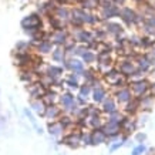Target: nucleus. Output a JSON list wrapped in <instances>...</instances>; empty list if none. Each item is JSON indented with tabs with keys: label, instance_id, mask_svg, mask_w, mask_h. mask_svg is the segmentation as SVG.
<instances>
[{
	"label": "nucleus",
	"instance_id": "nucleus-39",
	"mask_svg": "<svg viewBox=\"0 0 155 155\" xmlns=\"http://www.w3.org/2000/svg\"><path fill=\"white\" fill-rule=\"evenodd\" d=\"M134 2H137V3H142L144 0H134Z\"/></svg>",
	"mask_w": 155,
	"mask_h": 155
},
{
	"label": "nucleus",
	"instance_id": "nucleus-42",
	"mask_svg": "<svg viewBox=\"0 0 155 155\" xmlns=\"http://www.w3.org/2000/svg\"><path fill=\"white\" fill-rule=\"evenodd\" d=\"M152 6H154V12H155V2H154V5H152Z\"/></svg>",
	"mask_w": 155,
	"mask_h": 155
},
{
	"label": "nucleus",
	"instance_id": "nucleus-22",
	"mask_svg": "<svg viewBox=\"0 0 155 155\" xmlns=\"http://www.w3.org/2000/svg\"><path fill=\"white\" fill-rule=\"evenodd\" d=\"M64 73V68L60 66H54V64H51V66H47V68H46V73L44 74L50 75V77H53V78H56V80H60L61 74Z\"/></svg>",
	"mask_w": 155,
	"mask_h": 155
},
{
	"label": "nucleus",
	"instance_id": "nucleus-15",
	"mask_svg": "<svg viewBox=\"0 0 155 155\" xmlns=\"http://www.w3.org/2000/svg\"><path fill=\"white\" fill-rule=\"evenodd\" d=\"M53 14H54L56 17H58L60 20L68 23V20H70V17H71V9H68V7L64 5H58Z\"/></svg>",
	"mask_w": 155,
	"mask_h": 155
},
{
	"label": "nucleus",
	"instance_id": "nucleus-37",
	"mask_svg": "<svg viewBox=\"0 0 155 155\" xmlns=\"http://www.w3.org/2000/svg\"><path fill=\"white\" fill-rule=\"evenodd\" d=\"M145 141H147V134L145 132H137L135 142H138V144H144Z\"/></svg>",
	"mask_w": 155,
	"mask_h": 155
},
{
	"label": "nucleus",
	"instance_id": "nucleus-38",
	"mask_svg": "<svg viewBox=\"0 0 155 155\" xmlns=\"http://www.w3.org/2000/svg\"><path fill=\"white\" fill-rule=\"evenodd\" d=\"M151 53L155 56V40H154V43H152V47H151Z\"/></svg>",
	"mask_w": 155,
	"mask_h": 155
},
{
	"label": "nucleus",
	"instance_id": "nucleus-24",
	"mask_svg": "<svg viewBox=\"0 0 155 155\" xmlns=\"http://www.w3.org/2000/svg\"><path fill=\"white\" fill-rule=\"evenodd\" d=\"M81 20H83V23L87 24V26H95V24L100 21L98 17H97L94 13L88 12V10H84V13H83V17H81Z\"/></svg>",
	"mask_w": 155,
	"mask_h": 155
},
{
	"label": "nucleus",
	"instance_id": "nucleus-4",
	"mask_svg": "<svg viewBox=\"0 0 155 155\" xmlns=\"http://www.w3.org/2000/svg\"><path fill=\"white\" fill-rule=\"evenodd\" d=\"M118 70L121 71L122 75H125V77H130V78H131L132 75L135 74V71L138 70V68H137L135 61H132L130 57H125L124 60H121L120 66H118Z\"/></svg>",
	"mask_w": 155,
	"mask_h": 155
},
{
	"label": "nucleus",
	"instance_id": "nucleus-13",
	"mask_svg": "<svg viewBox=\"0 0 155 155\" xmlns=\"http://www.w3.org/2000/svg\"><path fill=\"white\" fill-rule=\"evenodd\" d=\"M36 51L38 53V54H51L53 48H54V44H53L50 40H40V41L36 43Z\"/></svg>",
	"mask_w": 155,
	"mask_h": 155
},
{
	"label": "nucleus",
	"instance_id": "nucleus-25",
	"mask_svg": "<svg viewBox=\"0 0 155 155\" xmlns=\"http://www.w3.org/2000/svg\"><path fill=\"white\" fill-rule=\"evenodd\" d=\"M154 100H155V94L152 93H148L147 95L141 97L140 98V105H141V110H150L152 107V104H154Z\"/></svg>",
	"mask_w": 155,
	"mask_h": 155
},
{
	"label": "nucleus",
	"instance_id": "nucleus-34",
	"mask_svg": "<svg viewBox=\"0 0 155 155\" xmlns=\"http://www.w3.org/2000/svg\"><path fill=\"white\" fill-rule=\"evenodd\" d=\"M81 142H83V145H93L91 132H81Z\"/></svg>",
	"mask_w": 155,
	"mask_h": 155
},
{
	"label": "nucleus",
	"instance_id": "nucleus-19",
	"mask_svg": "<svg viewBox=\"0 0 155 155\" xmlns=\"http://www.w3.org/2000/svg\"><path fill=\"white\" fill-rule=\"evenodd\" d=\"M91 135H93V145H100V144H107V140L108 137L107 134L103 131V128H97L94 131L91 132Z\"/></svg>",
	"mask_w": 155,
	"mask_h": 155
},
{
	"label": "nucleus",
	"instance_id": "nucleus-23",
	"mask_svg": "<svg viewBox=\"0 0 155 155\" xmlns=\"http://www.w3.org/2000/svg\"><path fill=\"white\" fill-rule=\"evenodd\" d=\"M70 66H71V73H75V74H83L84 68V61L80 60V58H71L70 57Z\"/></svg>",
	"mask_w": 155,
	"mask_h": 155
},
{
	"label": "nucleus",
	"instance_id": "nucleus-32",
	"mask_svg": "<svg viewBox=\"0 0 155 155\" xmlns=\"http://www.w3.org/2000/svg\"><path fill=\"white\" fill-rule=\"evenodd\" d=\"M124 118H125V115H124V114L120 113V111H115V113H113V114H110V115H108L107 121L115 122V124H120V125H121V122L124 121Z\"/></svg>",
	"mask_w": 155,
	"mask_h": 155
},
{
	"label": "nucleus",
	"instance_id": "nucleus-7",
	"mask_svg": "<svg viewBox=\"0 0 155 155\" xmlns=\"http://www.w3.org/2000/svg\"><path fill=\"white\" fill-rule=\"evenodd\" d=\"M61 114H63V108H60L56 104H50V105L46 107V111H44L43 117L48 120V121H56V120H58L61 117Z\"/></svg>",
	"mask_w": 155,
	"mask_h": 155
},
{
	"label": "nucleus",
	"instance_id": "nucleus-29",
	"mask_svg": "<svg viewBox=\"0 0 155 155\" xmlns=\"http://www.w3.org/2000/svg\"><path fill=\"white\" fill-rule=\"evenodd\" d=\"M81 60L84 61L85 64H94L97 61V54H95L91 48H87L83 54H81Z\"/></svg>",
	"mask_w": 155,
	"mask_h": 155
},
{
	"label": "nucleus",
	"instance_id": "nucleus-1",
	"mask_svg": "<svg viewBox=\"0 0 155 155\" xmlns=\"http://www.w3.org/2000/svg\"><path fill=\"white\" fill-rule=\"evenodd\" d=\"M130 88H131L134 97H137V98H141V97L147 95L151 91V88H152V84H151L148 80H145V78H141V80L131 81Z\"/></svg>",
	"mask_w": 155,
	"mask_h": 155
},
{
	"label": "nucleus",
	"instance_id": "nucleus-36",
	"mask_svg": "<svg viewBox=\"0 0 155 155\" xmlns=\"http://www.w3.org/2000/svg\"><path fill=\"white\" fill-rule=\"evenodd\" d=\"M152 43H154V40H151L150 36H144V37H141V46L140 47L141 48H151L152 47Z\"/></svg>",
	"mask_w": 155,
	"mask_h": 155
},
{
	"label": "nucleus",
	"instance_id": "nucleus-3",
	"mask_svg": "<svg viewBox=\"0 0 155 155\" xmlns=\"http://www.w3.org/2000/svg\"><path fill=\"white\" fill-rule=\"evenodd\" d=\"M70 38L71 36L67 30H54L53 33H50V41L54 44V47H63Z\"/></svg>",
	"mask_w": 155,
	"mask_h": 155
},
{
	"label": "nucleus",
	"instance_id": "nucleus-5",
	"mask_svg": "<svg viewBox=\"0 0 155 155\" xmlns=\"http://www.w3.org/2000/svg\"><path fill=\"white\" fill-rule=\"evenodd\" d=\"M114 98L117 100V103L125 105V104L130 103V101L134 98V94H132L131 88H130L128 85H124L121 88H117L115 94H114Z\"/></svg>",
	"mask_w": 155,
	"mask_h": 155
},
{
	"label": "nucleus",
	"instance_id": "nucleus-18",
	"mask_svg": "<svg viewBox=\"0 0 155 155\" xmlns=\"http://www.w3.org/2000/svg\"><path fill=\"white\" fill-rule=\"evenodd\" d=\"M30 107L33 110V113H36L38 117H43L47 105H46V103H44L41 98H37V100H31V101H30Z\"/></svg>",
	"mask_w": 155,
	"mask_h": 155
},
{
	"label": "nucleus",
	"instance_id": "nucleus-28",
	"mask_svg": "<svg viewBox=\"0 0 155 155\" xmlns=\"http://www.w3.org/2000/svg\"><path fill=\"white\" fill-rule=\"evenodd\" d=\"M88 125L93 130H97V128H103L104 122H103V118H101V115L100 114H97V115H88Z\"/></svg>",
	"mask_w": 155,
	"mask_h": 155
},
{
	"label": "nucleus",
	"instance_id": "nucleus-10",
	"mask_svg": "<svg viewBox=\"0 0 155 155\" xmlns=\"http://www.w3.org/2000/svg\"><path fill=\"white\" fill-rule=\"evenodd\" d=\"M104 28L107 30L108 34L111 36H120V34H124V26L120 24L118 21H113V20H107V23L104 26Z\"/></svg>",
	"mask_w": 155,
	"mask_h": 155
},
{
	"label": "nucleus",
	"instance_id": "nucleus-9",
	"mask_svg": "<svg viewBox=\"0 0 155 155\" xmlns=\"http://www.w3.org/2000/svg\"><path fill=\"white\" fill-rule=\"evenodd\" d=\"M108 97V93L107 90H105V87L104 85H97V87H94L93 88V93H91V98H93V101H94L95 104H103L104 101H105V98Z\"/></svg>",
	"mask_w": 155,
	"mask_h": 155
},
{
	"label": "nucleus",
	"instance_id": "nucleus-30",
	"mask_svg": "<svg viewBox=\"0 0 155 155\" xmlns=\"http://www.w3.org/2000/svg\"><path fill=\"white\" fill-rule=\"evenodd\" d=\"M91 93H93V87L90 84H87V83H84V84H81L80 87H78V94H80L81 97H84V98L91 97Z\"/></svg>",
	"mask_w": 155,
	"mask_h": 155
},
{
	"label": "nucleus",
	"instance_id": "nucleus-14",
	"mask_svg": "<svg viewBox=\"0 0 155 155\" xmlns=\"http://www.w3.org/2000/svg\"><path fill=\"white\" fill-rule=\"evenodd\" d=\"M75 101H77V100H75V95L73 94V93H70V91L63 93V94L60 95V98H58V103H60L61 108H63V113H64L70 105H73Z\"/></svg>",
	"mask_w": 155,
	"mask_h": 155
},
{
	"label": "nucleus",
	"instance_id": "nucleus-21",
	"mask_svg": "<svg viewBox=\"0 0 155 155\" xmlns=\"http://www.w3.org/2000/svg\"><path fill=\"white\" fill-rule=\"evenodd\" d=\"M67 51L64 50V47H54L51 51V60L54 63H63L67 58Z\"/></svg>",
	"mask_w": 155,
	"mask_h": 155
},
{
	"label": "nucleus",
	"instance_id": "nucleus-11",
	"mask_svg": "<svg viewBox=\"0 0 155 155\" xmlns=\"http://www.w3.org/2000/svg\"><path fill=\"white\" fill-rule=\"evenodd\" d=\"M117 104H118L117 100L108 95L107 98H105V101L101 104V111H103L104 114L110 115V114H113V113H115V111H118V105H117Z\"/></svg>",
	"mask_w": 155,
	"mask_h": 155
},
{
	"label": "nucleus",
	"instance_id": "nucleus-16",
	"mask_svg": "<svg viewBox=\"0 0 155 155\" xmlns=\"http://www.w3.org/2000/svg\"><path fill=\"white\" fill-rule=\"evenodd\" d=\"M135 64H137V68L138 70L144 71V73H147V71L151 70V67H152V63H151L150 57L147 56H137L135 58Z\"/></svg>",
	"mask_w": 155,
	"mask_h": 155
},
{
	"label": "nucleus",
	"instance_id": "nucleus-20",
	"mask_svg": "<svg viewBox=\"0 0 155 155\" xmlns=\"http://www.w3.org/2000/svg\"><path fill=\"white\" fill-rule=\"evenodd\" d=\"M80 74H75V73H71V74L67 75L66 81H64V84L68 87V88L71 90H78V87H80Z\"/></svg>",
	"mask_w": 155,
	"mask_h": 155
},
{
	"label": "nucleus",
	"instance_id": "nucleus-31",
	"mask_svg": "<svg viewBox=\"0 0 155 155\" xmlns=\"http://www.w3.org/2000/svg\"><path fill=\"white\" fill-rule=\"evenodd\" d=\"M24 115L28 118V121L31 122V125H33L34 128H36V131L38 132V134H43V128L41 127H38L37 125V121H36V118L33 117V114H31V111L28 110V108H24Z\"/></svg>",
	"mask_w": 155,
	"mask_h": 155
},
{
	"label": "nucleus",
	"instance_id": "nucleus-2",
	"mask_svg": "<svg viewBox=\"0 0 155 155\" xmlns=\"http://www.w3.org/2000/svg\"><path fill=\"white\" fill-rule=\"evenodd\" d=\"M71 38L75 43H78V44H88L90 41L94 40V33L90 31V30H85L83 27L74 28L73 33H71Z\"/></svg>",
	"mask_w": 155,
	"mask_h": 155
},
{
	"label": "nucleus",
	"instance_id": "nucleus-12",
	"mask_svg": "<svg viewBox=\"0 0 155 155\" xmlns=\"http://www.w3.org/2000/svg\"><path fill=\"white\" fill-rule=\"evenodd\" d=\"M63 144H66L68 145L70 148L75 150V148H78L80 145H83V142H81V134H68L63 138Z\"/></svg>",
	"mask_w": 155,
	"mask_h": 155
},
{
	"label": "nucleus",
	"instance_id": "nucleus-33",
	"mask_svg": "<svg viewBox=\"0 0 155 155\" xmlns=\"http://www.w3.org/2000/svg\"><path fill=\"white\" fill-rule=\"evenodd\" d=\"M148 152V148H147L145 144H138L137 147H134L131 151V155H144Z\"/></svg>",
	"mask_w": 155,
	"mask_h": 155
},
{
	"label": "nucleus",
	"instance_id": "nucleus-40",
	"mask_svg": "<svg viewBox=\"0 0 155 155\" xmlns=\"http://www.w3.org/2000/svg\"><path fill=\"white\" fill-rule=\"evenodd\" d=\"M152 93H154V94H155V84L152 85Z\"/></svg>",
	"mask_w": 155,
	"mask_h": 155
},
{
	"label": "nucleus",
	"instance_id": "nucleus-35",
	"mask_svg": "<svg viewBox=\"0 0 155 155\" xmlns=\"http://www.w3.org/2000/svg\"><path fill=\"white\" fill-rule=\"evenodd\" d=\"M31 47L30 41H17L16 44V51H28Z\"/></svg>",
	"mask_w": 155,
	"mask_h": 155
},
{
	"label": "nucleus",
	"instance_id": "nucleus-41",
	"mask_svg": "<svg viewBox=\"0 0 155 155\" xmlns=\"http://www.w3.org/2000/svg\"><path fill=\"white\" fill-rule=\"evenodd\" d=\"M93 2H94V3H97V5L100 3V0H93Z\"/></svg>",
	"mask_w": 155,
	"mask_h": 155
},
{
	"label": "nucleus",
	"instance_id": "nucleus-8",
	"mask_svg": "<svg viewBox=\"0 0 155 155\" xmlns=\"http://www.w3.org/2000/svg\"><path fill=\"white\" fill-rule=\"evenodd\" d=\"M135 16L137 13L131 7H121V10H120V19L125 26H134Z\"/></svg>",
	"mask_w": 155,
	"mask_h": 155
},
{
	"label": "nucleus",
	"instance_id": "nucleus-17",
	"mask_svg": "<svg viewBox=\"0 0 155 155\" xmlns=\"http://www.w3.org/2000/svg\"><path fill=\"white\" fill-rule=\"evenodd\" d=\"M47 131H48V134L53 137H60L63 132L66 131V128L63 127V124H61L58 120H56V121H51L48 124Z\"/></svg>",
	"mask_w": 155,
	"mask_h": 155
},
{
	"label": "nucleus",
	"instance_id": "nucleus-27",
	"mask_svg": "<svg viewBox=\"0 0 155 155\" xmlns=\"http://www.w3.org/2000/svg\"><path fill=\"white\" fill-rule=\"evenodd\" d=\"M141 108V105H140V98H137V97H134V98L130 101V103L125 104V113L127 114H135L138 110Z\"/></svg>",
	"mask_w": 155,
	"mask_h": 155
},
{
	"label": "nucleus",
	"instance_id": "nucleus-26",
	"mask_svg": "<svg viewBox=\"0 0 155 155\" xmlns=\"http://www.w3.org/2000/svg\"><path fill=\"white\" fill-rule=\"evenodd\" d=\"M58 98H60V95H57L56 91H50V90H47V91L44 93V95L41 97V100L46 103V105L58 103Z\"/></svg>",
	"mask_w": 155,
	"mask_h": 155
},
{
	"label": "nucleus",
	"instance_id": "nucleus-6",
	"mask_svg": "<svg viewBox=\"0 0 155 155\" xmlns=\"http://www.w3.org/2000/svg\"><path fill=\"white\" fill-rule=\"evenodd\" d=\"M120 10H121V7L118 5H111V6H108V7L101 9L100 17H101V20H104V21L113 20V19H115V17H120Z\"/></svg>",
	"mask_w": 155,
	"mask_h": 155
}]
</instances>
